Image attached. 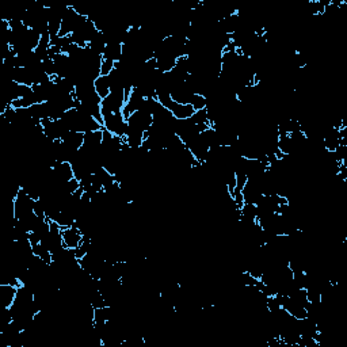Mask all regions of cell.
<instances>
[{
	"label": "cell",
	"instance_id": "cell-5",
	"mask_svg": "<svg viewBox=\"0 0 347 347\" xmlns=\"http://www.w3.org/2000/svg\"><path fill=\"white\" fill-rule=\"evenodd\" d=\"M122 44L121 42H109L106 45L105 50H103L102 57L103 59H109V60H113L114 63L121 60L122 57Z\"/></svg>",
	"mask_w": 347,
	"mask_h": 347
},
{
	"label": "cell",
	"instance_id": "cell-1",
	"mask_svg": "<svg viewBox=\"0 0 347 347\" xmlns=\"http://www.w3.org/2000/svg\"><path fill=\"white\" fill-rule=\"evenodd\" d=\"M61 238H63V244H64L65 248L69 249L78 248L83 242V234L75 225L61 229Z\"/></svg>",
	"mask_w": 347,
	"mask_h": 347
},
{
	"label": "cell",
	"instance_id": "cell-4",
	"mask_svg": "<svg viewBox=\"0 0 347 347\" xmlns=\"http://www.w3.org/2000/svg\"><path fill=\"white\" fill-rule=\"evenodd\" d=\"M168 110L172 113L174 117L177 118V120H181V121H183V120H189V118H191L192 115H194V113H196V110L192 109V106L190 105V103L182 105V103H177L174 102V101L170 105V107H168Z\"/></svg>",
	"mask_w": 347,
	"mask_h": 347
},
{
	"label": "cell",
	"instance_id": "cell-2",
	"mask_svg": "<svg viewBox=\"0 0 347 347\" xmlns=\"http://www.w3.org/2000/svg\"><path fill=\"white\" fill-rule=\"evenodd\" d=\"M61 141L64 143V145L72 149V151H79L80 148L84 145V133L75 132V130H69V132L64 133L61 137Z\"/></svg>",
	"mask_w": 347,
	"mask_h": 347
},
{
	"label": "cell",
	"instance_id": "cell-7",
	"mask_svg": "<svg viewBox=\"0 0 347 347\" xmlns=\"http://www.w3.org/2000/svg\"><path fill=\"white\" fill-rule=\"evenodd\" d=\"M190 105L192 106V109L198 111V110L206 109V98L204 95L201 94H194L192 95L191 101H190Z\"/></svg>",
	"mask_w": 347,
	"mask_h": 347
},
{
	"label": "cell",
	"instance_id": "cell-3",
	"mask_svg": "<svg viewBox=\"0 0 347 347\" xmlns=\"http://www.w3.org/2000/svg\"><path fill=\"white\" fill-rule=\"evenodd\" d=\"M16 291L18 287L8 285V283H0V305L2 308H10L14 304L16 298Z\"/></svg>",
	"mask_w": 347,
	"mask_h": 347
},
{
	"label": "cell",
	"instance_id": "cell-8",
	"mask_svg": "<svg viewBox=\"0 0 347 347\" xmlns=\"http://www.w3.org/2000/svg\"><path fill=\"white\" fill-rule=\"evenodd\" d=\"M115 69V63L109 59H103L101 63V76H109Z\"/></svg>",
	"mask_w": 347,
	"mask_h": 347
},
{
	"label": "cell",
	"instance_id": "cell-6",
	"mask_svg": "<svg viewBox=\"0 0 347 347\" xmlns=\"http://www.w3.org/2000/svg\"><path fill=\"white\" fill-rule=\"evenodd\" d=\"M94 88L95 92L99 95V98H107L110 92H111V84H110L109 76H99L98 79H95Z\"/></svg>",
	"mask_w": 347,
	"mask_h": 347
}]
</instances>
